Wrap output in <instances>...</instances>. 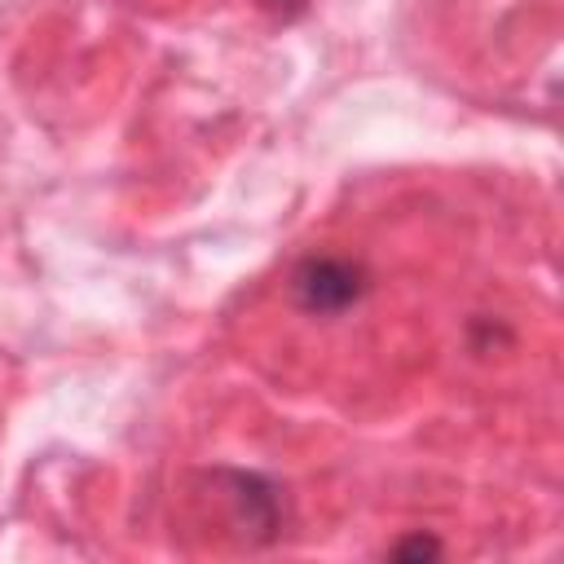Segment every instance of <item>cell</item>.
I'll return each mask as SVG.
<instances>
[{"label": "cell", "mask_w": 564, "mask_h": 564, "mask_svg": "<svg viewBox=\"0 0 564 564\" xmlns=\"http://www.w3.org/2000/svg\"><path fill=\"white\" fill-rule=\"evenodd\" d=\"M291 295L304 313L335 317L366 295V269L352 260H339V256H308L291 273Z\"/></svg>", "instance_id": "1"}, {"label": "cell", "mask_w": 564, "mask_h": 564, "mask_svg": "<svg viewBox=\"0 0 564 564\" xmlns=\"http://www.w3.org/2000/svg\"><path fill=\"white\" fill-rule=\"evenodd\" d=\"M392 555H397V560H427V555H441V546H436L432 538H423V533H419V538L401 542V546H397Z\"/></svg>", "instance_id": "2"}]
</instances>
